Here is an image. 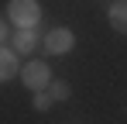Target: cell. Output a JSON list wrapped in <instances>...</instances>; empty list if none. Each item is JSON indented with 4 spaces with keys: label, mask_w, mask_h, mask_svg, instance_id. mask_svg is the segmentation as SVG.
Segmentation results:
<instances>
[{
    "label": "cell",
    "mask_w": 127,
    "mask_h": 124,
    "mask_svg": "<svg viewBox=\"0 0 127 124\" xmlns=\"http://www.w3.org/2000/svg\"><path fill=\"white\" fill-rule=\"evenodd\" d=\"M7 21L14 28H38L41 24V3L38 0H10L7 3Z\"/></svg>",
    "instance_id": "6da1fadb"
},
{
    "label": "cell",
    "mask_w": 127,
    "mask_h": 124,
    "mask_svg": "<svg viewBox=\"0 0 127 124\" xmlns=\"http://www.w3.org/2000/svg\"><path fill=\"white\" fill-rule=\"evenodd\" d=\"M21 83H24V90H31V93L48 90V86H52V65H48V62H38V59L24 62L21 65Z\"/></svg>",
    "instance_id": "7a4b0ae2"
},
{
    "label": "cell",
    "mask_w": 127,
    "mask_h": 124,
    "mask_svg": "<svg viewBox=\"0 0 127 124\" xmlns=\"http://www.w3.org/2000/svg\"><path fill=\"white\" fill-rule=\"evenodd\" d=\"M41 48L48 55H69L72 48H76V35H72V28H52V31H45L41 38Z\"/></svg>",
    "instance_id": "3957f363"
},
{
    "label": "cell",
    "mask_w": 127,
    "mask_h": 124,
    "mask_svg": "<svg viewBox=\"0 0 127 124\" xmlns=\"http://www.w3.org/2000/svg\"><path fill=\"white\" fill-rule=\"evenodd\" d=\"M38 45H41V38H38V28H17V31L10 35V48H14L17 55H31Z\"/></svg>",
    "instance_id": "277c9868"
},
{
    "label": "cell",
    "mask_w": 127,
    "mask_h": 124,
    "mask_svg": "<svg viewBox=\"0 0 127 124\" xmlns=\"http://www.w3.org/2000/svg\"><path fill=\"white\" fill-rule=\"evenodd\" d=\"M21 55L10 48V45H0V83L14 79V76H21Z\"/></svg>",
    "instance_id": "5b68a950"
},
{
    "label": "cell",
    "mask_w": 127,
    "mask_h": 124,
    "mask_svg": "<svg viewBox=\"0 0 127 124\" xmlns=\"http://www.w3.org/2000/svg\"><path fill=\"white\" fill-rule=\"evenodd\" d=\"M106 21L117 35H127V0H110L106 7Z\"/></svg>",
    "instance_id": "8992f818"
},
{
    "label": "cell",
    "mask_w": 127,
    "mask_h": 124,
    "mask_svg": "<svg viewBox=\"0 0 127 124\" xmlns=\"http://www.w3.org/2000/svg\"><path fill=\"white\" fill-rule=\"evenodd\" d=\"M52 103H55V97H52L48 90H38V93L31 97V107H34L38 114H45V110H52Z\"/></svg>",
    "instance_id": "52a82bcc"
},
{
    "label": "cell",
    "mask_w": 127,
    "mask_h": 124,
    "mask_svg": "<svg viewBox=\"0 0 127 124\" xmlns=\"http://www.w3.org/2000/svg\"><path fill=\"white\" fill-rule=\"evenodd\" d=\"M48 93H52L55 100L62 103V100H69V97H72V86H69L65 79H52V86H48Z\"/></svg>",
    "instance_id": "ba28073f"
},
{
    "label": "cell",
    "mask_w": 127,
    "mask_h": 124,
    "mask_svg": "<svg viewBox=\"0 0 127 124\" xmlns=\"http://www.w3.org/2000/svg\"><path fill=\"white\" fill-rule=\"evenodd\" d=\"M10 38V28H7V17H0V45H7Z\"/></svg>",
    "instance_id": "9c48e42d"
}]
</instances>
